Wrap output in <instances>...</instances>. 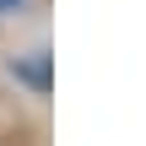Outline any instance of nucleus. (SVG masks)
<instances>
[{
	"label": "nucleus",
	"mask_w": 146,
	"mask_h": 146,
	"mask_svg": "<svg viewBox=\"0 0 146 146\" xmlns=\"http://www.w3.org/2000/svg\"><path fill=\"white\" fill-rule=\"evenodd\" d=\"M11 76H16V81H27V87L43 98V92H49V49H33V54L11 60Z\"/></svg>",
	"instance_id": "nucleus-1"
}]
</instances>
